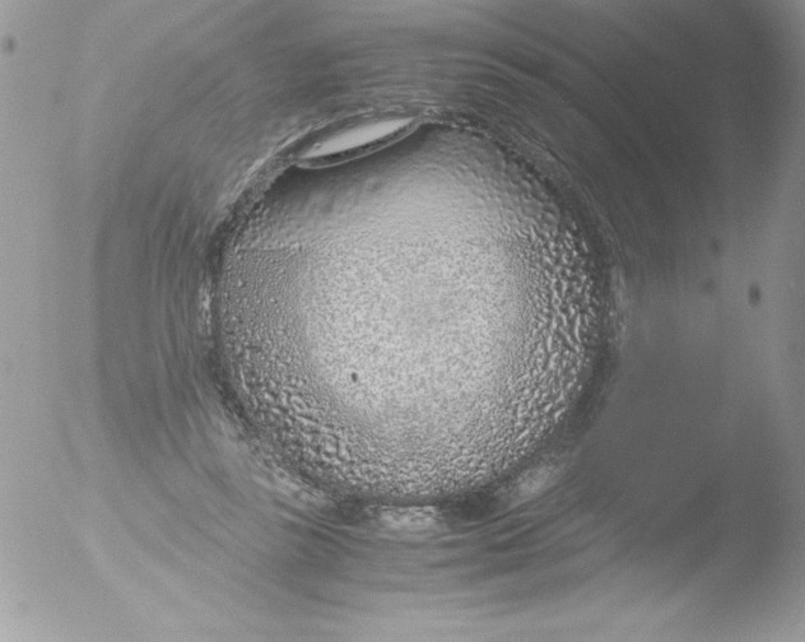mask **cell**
Masks as SVG:
<instances>
[{
	"instance_id": "6da1fadb",
	"label": "cell",
	"mask_w": 805,
	"mask_h": 642,
	"mask_svg": "<svg viewBox=\"0 0 805 642\" xmlns=\"http://www.w3.org/2000/svg\"><path fill=\"white\" fill-rule=\"evenodd\" d=\"M412 119L399 118V116H383V118H370L362 122L339 129L329 137L311 147L306 158L323 160L327 157L346 155L376 144L390 141L411 128Z\"/></svg>"
},
{
	"instance_id": "7a4b0ae2",
	"label": "cell",
	"mask_w": 805,
	"mask_h": 642,
	"mask_svg": "<svg viewBox=\"0 0 805 642\" xmlns=\"http://www.w3.org/2000/svg\"><path fill=\"white\" fill-rule=\"evenodd\" d=\"M560 474V469L555 467L534 469V471L524 474L506 492L507 504L519 506L543 495L544 492L551 490L556 485Z\"/></svg>"
},
{
	"instance_id": "3957f363",
	"label": "cell",
	"mask_w": 805,
	"mask_h": 642,
	"mask_svg": "<svg viewBox=\"0 0 805 642\" xmlns=\"http://www.w3.org/2000/svg\"><path fill=\"white\" fill-rule=\"evenodd\" d=\"M386 524L394 528L428 529L435 527L437 516L430 510H402L383 514Z\"/></svg>"
}]
</instances>
